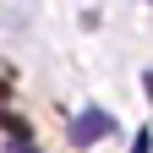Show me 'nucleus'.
<instances>
[{
    "label": "nucleus",
    "instance_id": "1",
    "mask_svg": "<svg viewBox=\"0 0 153 153\" xmlns=\"http://www.w3.org/2000/svg\"><path fill=\"white\" fill-rule=\"evenodd\" d=\"M109 131H115V120H109L104 109H82V115L66 126V137H71V148H93V142H104Z\"/></svg>",
    "mask_w": 153,
    "mask_h": 153
},
{
    "label": "nucleus",
    "instance_id": "2",
    "mask_svg": "<svg viewBox=\"0 0 153 153\" xmlns=\"http://www.w3.org/2000/svg\"><path fill=\"white\" fill-rule=\"evenodd\" d=\"M0 131H6V137H16V142H27V137H33L27 120H16V115H0Z\"/></svg>",
    "mask_w": 153,
    "mask_h": 153
},
{
    "label": "nucleus",
    "instance_id": "3",
    "mask_svg": "<svg viewBox=\"0 0 153 153\" xmlns=\"http://www.w3.org/2000/svg\"><path fill=\"white\" fill-rule=\"evenodd\" d=\"M131 153H153V131H137V142H131Z\"/></svg>",
    "mask_w": 153,
    "mask_h": 153
},
{
    "label": "nucleus",
    "instance_id": "4",
    "mask_svg": "<svg viewBox=\"0 0 153 153\" xmlns=\"http://www.w3.org/2000/svg\"><path fill=\"white\" fill-rule=\"evenodd\" d=\"M142 82H148V104H153V71H148V76H142Z\"/></svg>",
    "mask_w": 153,
    "mask_h": 153
}]
</instances>
